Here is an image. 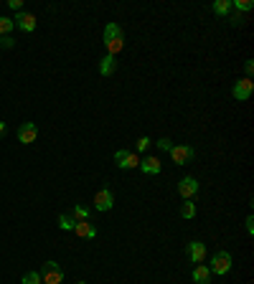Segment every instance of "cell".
<instances>
[{
	"instance_id": "cell-1",
	"label": "cell",
	"mask_w": 254,
	"mask_h": 284,
	"mask_svg": "<svg viewBox=\"0 0 254 284\" xmlns=\"http://www.w3.org/2000/svg\"><path fill=\"white\" fill-rule=\"evenodd\" d=\"M104 46H107V53L117 58V53L122 51L125 46V36H122V28H119L117 23H110L107 28H104Z\"/></svg>"
},
{
	"instance_id": "cell-2",
	"label": "cell",
	"mask_w": 254,
	"mask_h": 284,
	"mask_svg": "<svg viewBox=\"0 0 254 284\" xmlns=\"http://www.w3.org/2000/svg\"><path fill=\"white\" fill-rule=\"evenodd\" d=\"M231 269V254L229 251H216L214 254V259H211V266H208V272L211 274H226Z\"/></svg>"
},
{
	"instance_id": "cell-3",
	"label": "cell",
	"mask_w": 254,
	"mask_h": 284,
	"mask_svg": "<svg viewBox=\"0 0 254 284\" xmlns=\"http://www.w3.org/2000/svg\"><path fill=\"white\" fill-rule=\"evenodd\" d=\"M170 157L175 165H188V162H193V157H196V150H193L191 145H173Z\"/></svg>"
},
{
	"instance_id": "cell-4",
	"label": "cell",
	"mask_w": 254,
	"mask_h": 284,
	"mask_svg": "<svg viewBox=\"0 0 254 284\" xmlns=\"http://www.w3.org/2000/svg\"><path fill=\"white\" fill-rule=\"evenodd\" d=\"M41 282L43 284H61L64 282V272L56 261H46L43 264V272H41Z\"/></svg>"
},
{
	"instance_id": "cell-5",
	"label": "cell",
	"mask_w": 254,
	"mask_h": 284,
	"mask_svg": "<svg viewBox=\"0 0 254 284\" xmlns=\"http://www.w3.org/2000/svg\"><path fill=\"white\" fill-rule=\"evenodd\" d=\"M198 193V181L193 175H186L181 183H178V196H181L183 201H191L193 196Z\"/></svg>"
},
{
	"instance_id": "cell-6",
	"label": "cell",
	"mask_w": 254,
	"mask_h": 284,
	"mask_svg": "<svg viewBox=\"0 0 254 284\" xmlns=\"http://www.w3.org/2000/svg\"><path fill=\"white\" fill-rule=\"evenodd\" d=\"M114 162H117V168H122V170H132V168L140 165L138 155L130 153V150H117L114 153Z\"/></svg>"
},
{
	"instance_id": "cell-7",
	"label": "cell",
	"mask_w": 254,
	"mask_h": 284,
	"mask_svg": "<svg viewBox=\"0 0 254 284\" xmlns=\"http://www.w3.org/2000/svg\"><path fill=\"white\" fill-rule=\"evenodd\" d=\"M112 206H114V193L110 188L97 190V196H94V208L97 211H110Z\"/></svg>"
},
{
	"instance_id": "cell-8",
	"label": "cell",
	"mask_w": 254,
	"mask_h": 284,
	"mask_svg": "<svg viewBox=\"0 0 254 284\" xmlns=\"http://www.w3.org/2000/svg\"><path fill=\"white\" fill-rule=\"evenodd\" d=\"M252 92H254L252 79H239V81L234 84V89H231V94H234V99H236V102L249 99V97H252Z\"/></svg>"
},
{
	"instance_id": "cell-9",
	"label": "cell",
	"mask_w": 254,
	"mask_h": 284,
	"mask_svg": "<svg viewBox=\"0 0 254 284\" xmlns=\"http://www.w3.org/2000/svg\"><path fill=\"white\" fill-rule=\"evenodd\" d=\"M36 137H38V127H36L33 122H23V125L18 127V142L31 145V142H36Z\"/></svg>"
},
{
	"instance_id": "cell-10",
	"label": "cell",
	"mask_w": 254,
	"mask_h": 284,
	"mask_svg": "<svg viewBox=\"0 0 254 284\" xmlns=\"http://www.w3.org/2000/svg\"><path fill=\"white\" fill-rule=\"evenodd\" d=\"M13 23H16L21 31H26V33L36 31V16H33V13H16V21H13Z\"/></svg>"
},
{
	"instance_id": "cell-11",
	"label": "cell",
	"mask_w": 254,
	"mask_h": 284,
	"mask_svg": "<svg viewBox=\"0 0 254 284\" xmlns=\"http://www.w3.org/2000/svg\"><path fill=\"white\" fill-rule=\"evenodd\" d=\"M188 259H191L193 264H203V259H206V244L191 241V244H188Z\"/></svg>"
},
{
	"instance_id": "cell-12",
	"label": "cell",
	"mask_w": 254,
	"mask_h": 284,
	"mask_svg": "<svg viewBox=\"0 0 254 284\" xmlns=\"http://www.w3.org/2000/svg\"><path fill=\"white\" fill-rule=\"evenodd\" d=\"M74 233H77L79 238H94V236H97V229H94L89 221H77V226H74Z\"/></svg>"
},
{
	"instance_id": "cell-13",
	"label": "cell",
	"mask_w": 254,
	"mask_h": 284,
	"mask_svg": "<svg viewBox=\"0 0 254 284\" xmlns=\"http://www.w3.org/2000/svg\"><path fill=\"white\" fill-rule=\"evenodd\" d=\"M114 71H117V58L107 53V56L99 61V74H102V77H112Z\"/></svg>"
},
{
	"instance_id": "cell-14",
	"label": "cell",
	"mask_w": 254,
	"mask_h": 284,
	"mask_svg": "<svg viewBox=\"0 0 254 284\" xmlns=\"http://www.w3.org/2000/svg\"><path fill=\"white\" fill-rule=\"evenodd\" d=\"M140 168H142V173H147V175H158V173H160V160L150 155V157L140 160Z\"/></svg>"
},
{
	"instance_id": "cell-15",
	"label": "cell",
	"mask_w": 254,
	"mask_h": 284,
	"mask_svg": "<svg viewBox=\"0 0 254 284\" xmlns=\"http://www.w3.org/2000/svg\"><path fill=\"white\" fill-rule=\"evenodd\" d=\"M193 282L196 284H208L211 282V272H208L206 264H196V269H193Z\"/></svg>"
},
{
	"instance_id": "cell-16",
	"label": "cell",
	"mask_w": 254,
	"mask_h": 284,
	"mask_svg": "<svg viewBox=\"0 0 254 284\" xmlns=\"http://www.w3.org/2000/svg\"><path fill=\"white\" fill-rule=\"evenodd\" d=\"M71 218L74 221H89V208H84V206L77 203V206L71 208Z\"/></svg>"
},
{
	"instance_id": "cell-17",
	"label": "cell",
	"mask_w": 254,
	"mask_h": 284,
	"mask_svg": "<svg viewBox=\"0 0 254 284\" xmlns=\"http://www.w3.org/2000/svg\"><path fill=\"white\" fill-rule=\"evenodd\" d=\"M216 16H226V13L231 10V0H216V3L211 5Z\"/></svg>"
},
{
	"instance_id": "cell-18",
	"label": "cell",
	"mask_w": 254,
	"mask_h": 284,
	"mask_svg": "<svg viewBox=\"0 0 254 284\" xmlns=\"http://www.w3.org/2000/svg\"><path fill=\"white\" fill-rule=\"evenodd\" d=\"M58 226H61L64 231H74V226H77V221L71 218V213H64V216H58Z\"/></svg>"
},
{
	"instance_id": "cell-19",
	"label": "cell",
	"mask_w": 254,
	"mask_h": 284,
	"mask_svg": "<svg viewBox=\"0 0 254 284\" xmlns=\"http://www.w3.org/2000/svg\"><path fill=\"white\" fill-rule=\"evenodd\" d=\"M181 216H183V218H193V216H196V206H193L191 201L181 203Z\"/></svg>"
},
{
	"instance_id": "cell-20",
	"label": "cell",
	"mask_w": 254,
	"mask_h": 284,
	"mask_svg": "<svg viewBox=\"0 0 254 284\" xmlns=\"http://www.w3.org/2000/svg\"><path fill=\"white\" fill-rule=\"evenodd\" d=\"M231 8H236V13H249L252 10V0H234Z\"/></svg>"
},
{
	"instance_id": "cell-21",
	"label": "cell",
	"mask_w": 254,
	"mask_h": 284,
	"mask_svg": "<svg viewBox=\"0 0 254 284\" xmlns=\"http://www.w3.org/2000/svg\"><path fill=\"white\" fill-rule=\"evenodd\" d=\"M13 26H16V23H13L10 18H5V16H0V33H3V36H8V33L13 31Z\"/></svg>"
},
{
	"instance_id": "cell-22",
	"label": "cell",
	"mask_w": 254,
	"mask_h": 284,
	"mask_svg": "<svg viewBox=\"0 0 254 284\" xmlns=\"http://www.w3.org/2000/svg\"><path fill=\"white\" fill-rule=\"evenodd\" d=\"M23 284H43V282H41V274H38V272H28V274L23 277Z\"/></svg>"
},
{
	"instance_id": "cell-23",
	"label": "cell",
	"mask_w": 254,
	"mask_h": 284,
	"mask_svg": "<svg viewBox=\"0 0 254 284\" xmlns=\"http://www.w3.org/2000/svg\"><path fill=\"white\" fill-rule=\"evenodd\" d=\"M229 23H231V26H244L247 21H244L242 13H231V16H229Z\"/></svg>"
},
{
	"instance_id": "cell-24",
	"label": "cell",
	"mask_w": 254,
	"mask_h": 284,
	"mask_svg": "<svg viewBox=\"0 0 254 284\" xmlns=\"http://www.w3.org/2000/svg\"><path fill=\"white\" fill-rule=\"evenodd\" d=\"M147 147H150V137H140L138 140V153H145Z\"/></svg>"
},
{
	"instance_id": "cell-25",
	"label": "cell",
	"mask_w": 254,
	"mask_h": 284,
	"mask_svg": "<svg viewBox=\"0 0 254 284\" xmlns=\"http://www.w3.org/2000/svg\"><path fill=\"white\" fill-rule=\"evenodd\" d=\"M158 147H160V150H168V153H170V147H173V142H170L168 137H163V140H158Z\"/></svg>"
},
{
	"instance_id": "cell-26",
	"label": "cell",
	"mask_w": 254,
	"mask_h": 284,
	"mask_svg": "<svg viewBox=\"0 0 254 284\" xmlns=\"http://www.w3.org/2000/svg\"><path fill=\"white\" fill-rule=\"evenodd\" d=\"M8 8H13V10H21V8H23V0H8Z\"/></svg>"
},
{
	"instance_id": "cell-27",
	"label": "cell",
	"mask_w": 254,
	"mask_h": 284,
	"mask_svg": "<svg viewBox=\"0 0 254 284\" xmlns=\"http://www.w3.org/2000/svg\"><path fill=\"white\" fill-rule=\"evenodd\" d=\"M0 43H3L5 49H13V43H16V41H13L10 36H3V38H0Z\"/></svg>"
},
{
	"instance_id": "cell-28",
	"label": "cell",
	"mask_w": 254,
	"mask_h": 284,
	"mask_svg": "<svg viewBox=\"0 0 254 284\" xmlns=\"http://www.w3.org/2000/svg\"><path fill=\"white\" fill-rule=\"evenodd\" d=\"M247 231H249V233H254V218H252V216L247 218Z\"/></svg>"
},
{
	"instance_id": "cell-29",
	"label": "cell",
	"mask_w": 254,
	"mask_h": 284,
	"mask_svg": "<svg viewBox=\"0 0 254 284\" xmlns=\"http://www.w3.org/2000/svg\"><path fill=\"white\" fill-rule=\"evenodd\" d=\"M244 69H247V79H249V74L254 71V61H247V64H244Z\"/></svg>"
},
{
	"instance_id": "cell-30",
	"label": "cell",
	"mask_w": 254,
	"mask_h": 284,
	"mask_svg": "<svg viewBox=\"0 0 254 284\" xmlns=\"http://www.w3.org/2000/svg\"><path fill=\"white\" fill-rule=\"evenodd\" d=\"M5 134V122H0V137Z\"/></svg>"
},
{
	"instance_id": "cell-31",
	"label": "cell",
	"mask_w": 254,
	"mask_h": 284,
	"mask_svg": "<svg viewBox=\"0 0 254 284\" xmlns=\"http://www.w3.org/2000/svg\"><path fill=\"white\" fill-rule=\"evenodd\" d=\"M79 284H84V282H79Z\"/></svg>"
}]
</instances>
